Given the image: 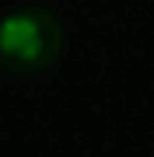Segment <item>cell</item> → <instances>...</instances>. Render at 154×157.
Returning <instances> with one entry per match:
<instances>
[{"mask_svg": "<svg viewBox=\"0 0 154 157\" xmlns=\"http://www.w3.org/2000/svg\"><path fill=\"white\" fill-rule=\"evenodd\" d=\"M63 42L67 32L49 7H18L0 21V67L14 77H39L56 67Z\"/></svg>", "mask_w": 154, "mask_h": 157, "instance_id": "1", "label": "cell"}]
</instances>
